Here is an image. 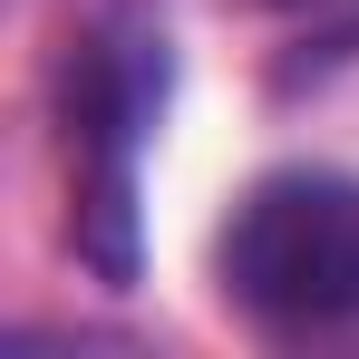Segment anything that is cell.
I'll list each match as a JSON object with an SVG mask.
<instances>
[{
	"instance_id": "cell-2",
	"label": "cell",
	"mask_w": 359,
	"mask_h": 359,
	"mask_svg": "<svg viewBox=\"0 0 359 359\" xmlns=\"http://www.w3.org/2000/svg\"><path fill=\"white\" fill-rule=\"evenodd\" d=\"M165 97V39L126 29L88 39L78 59V243L97 252V272H126V194H136V146Z\"/></svg>"
},
{
	"instance_id": "cell-3",
	"label": "cell",
	"mask_w": 359,
	"mask_h": 359,
	"mask_svg": "<svg viewBox=\"0 0 359 359\" xmlns=\"http://www.w3.org/2000/svg\"><path fill=\"white\" fill-rule=\"evenodd\" d=\"M282 10H301L311 29H340V39H359V0H282Z\"/></svg>"
},
{
	"instance_id": "cell-1",
	"label": "cell",
	"mask_w": 359,
	"mask_h": 359,
	"mask_svg": "<svg viewBox=\"0 0 359 359\" xmlns=\"http://www.w3.org/2000/svg\"><path fill=\"white\" fill-rule=\"evenodd\" d=\"M224 292L262 330H350L359 320V184L262 175L214 243Z\"/></svg>"
}]
</instances>
